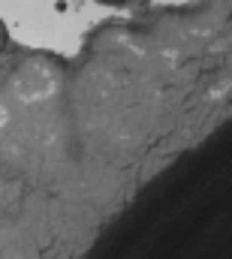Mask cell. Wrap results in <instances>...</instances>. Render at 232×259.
Here are the masks:
<instances>
[{
  "mask_svg": "<svg viewBox=\"0 0 232 259\" xmlns=\"http://www.w3.org/2000/svg\"><path fill=\"white\" fill-rule=\"evenodd\" d=\"M97 3H103V6H124V3H130V0H97Z\"/></svg>",
  "mask_w": 232,
  "mask_h": 259,
  "instance_id": "obj_1",
  "label": "cell"
}]
</instances>
